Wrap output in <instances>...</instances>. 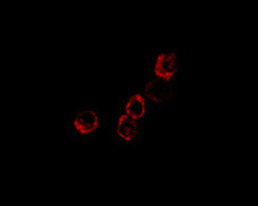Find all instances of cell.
<instances>
[{
	"mask_svg": "<svg viewBox=\"0 0 258 206\" xmlns=\"http://www.w3.org/2000/svg\"><path fill=\"white\" fill-rule=\"evenodd\" d=\"M140 123L123 113H117L111 128V139L120 146H134L138 143Z\"/></svg>",
	"mask_w": 258,
	"mask_h": 206,
	"instance_id": "cell-3",
	"label": "cell"
},
{
	"mask_svg": "<svg viewBox=\"0 0 258 206\" xmlns=\"http://www.w3.org/2000/svg\"><path fill=\"white\" fill-rule=\"evenodd\" d=\"M148 108H149V102L139 86L136 90L128 91L127 98L120 99L118 103L119 113L131 117L139 123L147 121Z\"/></svg>",
	"mask_w": 258,
	"mask_h": 206,
	"instance_id": "cell-5",
	"label": "cell"
},
{
	"mask_svg": "<svg viewBox=\"0 0 258 206\" xmlns=\"http://www.w3.org/2000/svg\"><path fill=\"white\" fill-rule=\"evenodd\" d=\"M178 63L176 51H155L150 64V76L162 80L178 77Z\"/></svg>",
	"mask_w": 258,
	"mask_h": 206,
	"instance_id": "cell-4",
	"label": "cell"
},
{
	"mask_svg": "<svg viewBox=\"0 0 258 206\" xmlns=\"http://www.w3.org/2000/svg\"><path fill=\"white\" fill-rule=\"evenodd\" d=\"M179 77L171 80H162L158 77L149 76L139 87L147 97L149 105L162 107L165 105H171L176 97L178 88Z\"/></svg>",
	"mask_w": 258,
	"mask_h": 206,
	"instance_id": "cell-2",
	"label": "cell"
},
{
	"mask_svg": "<svg viewBox=\"0 0 258 206\" xmlns=\"http://www.w3.org/2000/svg\"><path fill=\"white\" fill-rule=\"evenodd\" d=\"M69 123L72 135L80 140L102 135L105 129V118L96 108H81L74 111Z\"/></svg>",
	"mask_w": 258,
	"mask_h": 206,
	"instance_id": "cell-1",
	"label": "cell"
}]
</instances>
